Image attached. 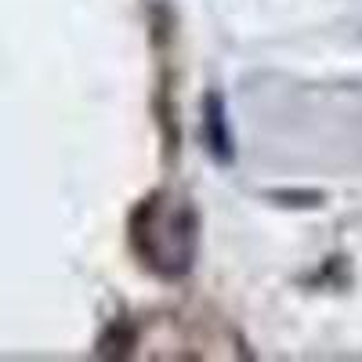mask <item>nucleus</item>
I'll list each match as a JSON object with an SVG mask.
<instances>
[{"mask_svg":"<svg viewBox=\"0 0 362 362\" xmlns=\"http://www.w3.org/2000/svg\"><path fill=\"white\" fill-rule=\"evenodd\" d=\"M134 257L160 279L189 276L199 254V214L177 192H148L127 221Z\"/></svg>","mask_w":362,"mask_h":362,"instance_id":"nucleus-1","label":"nucleus"},{"mask_svg":"<svg viewBox=\"0 0 362 362\" xmlns=\"http://www.w3.org/2000/svg\"><path fill=\"white\" fill-rule=\"evenodd\" d=\"M203 145L214 163L228 167L235 160V141H232V127H228V109L221 90H206L203 95Z\"/></svg>","mask_w":362,"mask_h":362,"instance_id":"nucleus-2","label":"nucleus"}]
</instances>
